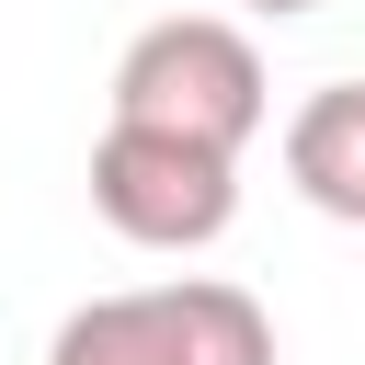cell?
<instances>
[{
    "label": "cell",
    "mask_w": 365,
    "mask_h": 365,
    "mask_svg": "<svg viewBox=\"0 0 365 365\" xmlns=\"http://www.w3.org/2000/svg\"><path fill=\"white\" fill-rule=\"evenodd\" d=\"M274 114V80H262V46L228 23V11H160L125 57H114V125H148V137H182V148H217L240 160Z\"/></svg>",
    "instance_id": "obj_1"
},
{
    "label": "cell",
    "mask_w": 365,
    "mask_h": 365,
    "mask_svg": "<svg viewBox=\"0 0 365 365\" xmlns=\"http://www.w3.org/2000/svg\"><path fill=\"white\" fill-rule=\"evenodd\" d=\"M46 365H274V319L217 274H171V285L68 308Z\"/></svg>",
    "instance_id": "obj_2"
},
{
    "label": "cell",
    "mask_w": 365,
    "mask_h": 365,
    "mask_svg": "<svg viewBox=\"0 0 365 365\" xmlns=\"http://www.w3.org/2000/svg\"><path fill=\"white\" fill-rule=\"evenodd\" d=\"M91 205H103V228L137 240V251H205V240H228V217H240V160L182 148V137H148V125H103V148H91Z\"/></svg>",
    "instance_id": "obj_3"
},
{
    "label": "cell",
    "mask_w": 365,
    "mask_h": 365,
    "mask_svg": "<svg viewBox=\"0 0 365 365\" xmlns=\"http://www.w3.org/2000/svg\"><path fill=\"white\" fill-rule=\"evenodd\" d=\"M285 182H297L319 217L365 228V80H319V91L285 114Z\"/></svg>",
    "instance_id": "obj_4"
},
{
    "label": "cell",
    "mask_w": 365,
    "mask_h": 365,
    "mask_svg": "<svg viewBox=\"0 0 365 365\" xmlns=\"http://www.w3.org/2000/svg\"><path fill=\"white\" fill-rule=\"evenodd\" d=\"M240 11H262V23H297V11H319V0H240Z\"/></svg>",
    "instance_id": "obj_5"
}]
</instances>
